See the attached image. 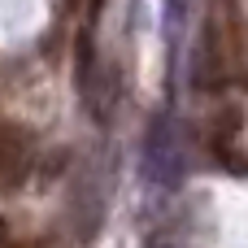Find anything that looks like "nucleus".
<instances>
[{"label": "nucleus", "mask_w": 248, "mask_h": 248, "mask_svg": "<svg viewBox=\"0 0 248 248\" xmlns=\"http://www.w3.org/2000/svg\"><path fill=\"white\" fill-rule=\"evenodd\" d=\"M222 74H227V57H222V44H218V26L209 22L201 31L196 57H192V83L201 92H214V87H222Z\"/></svg>", "instance_id": "nucleus-1"}, {"label": "nucleus", "mask_w": 248, "mask_h": 248, "mask_svg": "<svg viewBox=\"0 0 248 248\" xmlns=\"http://www.w3.org/2000/svg\"><path fill=\"white\" fill-rule=\"evenodd\" d=\"M144 161H148V174L153 179H174V148H170V122L166 118H153L148 126V140H144Z\"/></svg>", "instance_id": "nucleus-3"}, {"label": "nucleus", "mask_w": 248, "mask_h": 248, "mask_svg": "<svg viewBox=\"0 0 248 248\" xmlns=\"http://www.w3.org/2000/svg\"><path fill=\"white\" fill-rule=\"evenodd\" d=\"M31 166V140L17 126H0V192L17 187Z\"/></svg>", "instance_id": "nucleus-2"}]
</instances>
